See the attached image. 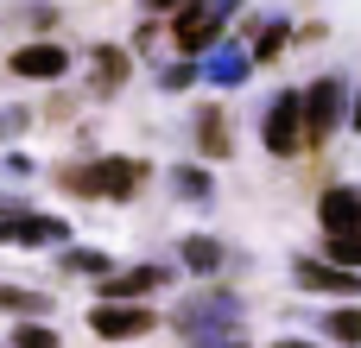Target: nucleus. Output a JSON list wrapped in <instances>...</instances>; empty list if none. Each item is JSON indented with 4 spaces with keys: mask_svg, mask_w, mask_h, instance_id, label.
<instances>
[{
    "mask_svg": "<svg viewBox=\"0 0 361 348\" xmlns=\"http://www.w3.org/2000/svg\"><path fill=\"white\" fill-rule=\"evenodd\" d=\"M317 222H324V235H361V190L355 184H330L324 203H317Z\"/></svg>",
    "mask_w": 361,
    "mask_h": 348,
    "instance_id": "1a4fd4ad",
    "label": "nucleus"
},
{
    "mask_svg": "<svg viewBox=\"0 0 361 348\" xmlns=\"http://www.w3.org/2000/svg\"><path fill=\"white\" fill-rule=\"evenodd\" d=\"M140 178H146V165H140V159H95V165H70L57 184H63L70 197L121 203V197H133V190H140Z\"/></svg>",
    "mask_w": 361,
    "mask_h": 348,
    "instance_id": "f257e3e1",
    "label": "nucleus"
},
{
    "mask_svg": "<svg viewBox=\"0 0 361 348\" xmlns=\"http://www.w3.org/2000/svg\"><path fill=\"white\" fill-rule=\"evenodd\" d=\"M279 44H286V25H279V19H273V25H267V32H260V57H273V51H279Z\"/></svg>",
    "mask_w": 361,
    "mask_h": 348,
    "instance_id": "b1692460",
    "label": "nucleus"
},
{
    "mask_svg": "<svg viewBox=\"0 0 361 348\" xmlns=\"http://www.w3.org/2000/svg\"><path fill=\"white\" fill-rule=\"evenodd\" d=\"M159 285H171V273H165V266H133V273H102V304H133V298H146V292H159Z\"/></svg>",
    "mask_w": 361,
    "mask_h": 348,
    "instance_id": "9d476101",
    "label": "nucleus"
},
{
    "mask_svg": "<svg viewBox=\"0 0 361 348\" xmlns=\"http://www.w3.org/2000/svg\"><path fill=\"white\" fill-rule=\"evenodd\" d=\"M159 317L146 311V304H95V317H89V330L102 336V342H127V336H146Z\"/></svg>",
    "mask_w": 361,
    "mask_h": 348,
    "instance_id": "6e6552de",
    "label": "nucleus"
},
{
    "mask_svg": "<svg viewBox=\"0 0 361 348\" xmlns=\"http://www.w3.org/2000/svg\"><path fill=\"white\" fill-rule=\"evenodd\" d=\"M0 311H13V317H44L51 298H44V292H19V285H0Z\"/></svg>",
    "mask_w": 361,
    "mask_h": 348,
    "instance_id": "2eb2a0df",
    "label": "nucleus"
},
{
    "mask_svg": "<svg viewBox=\"0 0 361 348\" xmlns=\"http://www.w3.org/2000/svg\"><path fill=\"white\" fill-rule=\"evenodd\" d=\"M273 348H317V342H292V336H286V342H273Z\"/></svg>",
    "mask_w": 361,
    "mask_h": 348,
    "instance_id": "c756f323",
    "label": "nucleus"
},
{
    "mask_svg": "<svg viewBox=\"0 0 361 348\" xmlns=\"http://www.w3.org/2000/svg\"><path fill=\"white\" fill-rule=\"evenodd\" d=\"M178 260H184L190 273H222V241H209V235H190V241L178 247Z\"/></svg>",
    "mask_w": 361,
    "mask_h": 348,
    "instance_id": "4468645a",
    "label": "nucleus"
},
{
    "mask_svg": "<svg viewBox=\"0 0 361 348\" xmlns=\"http://www.w3.org/2000/svg\"><path fill=\"white\" fill-rule=\"evenodd\" d=\"M241 0H197L178 13V44L184 51H203V44H222V19L235 13Z\"/></svg>",
    "mask_w": 361,
    "mask_h": 348,
    "instance_id": "20e7f679",
    "label": "nucleus"
},
{
    "mask_svg": "<svg viewBox=\"0 0 361 348\" xmlns=\"http://www.w3.org/2000/svg\"><path fill=\"white\" fill-rule=\"evenodd\" d=\"M197 139H203V152H228V120L216 108H203L197 114Z\"/></svg>",
    "mask_w": 361,
    "mask_h": 348,
    "instance_id": "a211bd4d",
    "label": "nucleus"
},
{
    "mask_svg": "<svg viewBox=\"0 0 361 348\" xmlns=\"http://www.w3.org/2000/svg\"><path fill=\"white\" fill-rule=\"evenodd\" d=\"M89 63H95V82H89V89H95V95H114V89H121V76H127V57H121L114 44H95V57H89Z\"/></svg>",
    "mask_w": 361,
    "mask_h": 348,
    "instance_id": "ddd939ff",
    "label": "nucleus"
},
{
    "mask_svg": "<svg viewBox=\"0 0 361 348\" xmlns=\"http://www.w3.org/2000/svg\"><path fill=\"white\" fill-rule=\"evenodd\" d=\"M298 114H305V139H330V133L343 127V82H336V76L311 82V89L298 95Z\"/></svg>",
    "mask_w": 361,
    "mask_h": 348,
    "instance_id": "7ed1b4c3",
    "label": "nucleus"
},
{
    "mask_svg": "<svg viewBox=\"0 0 361 348\" xmlns=\"http://www.w3.org/2000/svg\"><path fill=\"white\" fill-rule=\"evenodd\" d=\"M349 127H361V89H355V114H349Z\"/></svg>",
    "mask_w": 361,
    "mask_h": 348,
    "instance_id": "c85d7f7f",
    "label": "nucleus"
},
{
    "mask_svg": "<svg viewBox=\"0 0 361 348\" xmlns=\"http://www.w3.org/2000/svg\"><path fill=\"white\" fill-rule=\"evenodd\" d=\"M324 254H330V266H355L361 273V235H324Z\"/></svg>",
    "mask_w": 361,
    "mask_h": 348,
    "instance_id": "6ab92c4d",
    "label": "nucleus"
},
{
    "mask_svg": "<svg viewBox=\"0 0 361 348\" xmlns=\"http://www.w3.org/2000/svg\"><path fill=\"white\" fill-rule=\"evenodd\" d=\"M0 247H70V222H51V216H0Z\"/></svg>",
    "mask_w": 361,
    "mask_h": 348,
    "instance_id": "423d86ee",
    "label": "nucleus"
},
{
    "mask_svg": "<svg viewBox=\"0 0 361 348\" xmlns=\"http://www.w3.org/2000/svg\"><path fill=\"white\" fill-rule=\"evenodd\" d=\"M13 70L32 76V82H57V76L70 70V57H63L57 44H19V51H13Z\"/></svg>",
    "mask_w": 361,
    "mask_h": 348,
    "instance_id": "9b49d317",
    "label": "nucleus"
},
{
    "mask_svg": "<svg viewBox=\"0 0 361 348\" xmlns=\"http://www.w3.org/2000/svg\"><path fill=\"white\" fill-rule=\"evenodd\" d=\"M190 82H197V63H171V70H159V89H165V95L190 89Z\"/></svg>",
    "mask_w": 361,
    "mask_h": 348,
    "instance_id": "4be33fe9",
    "label": "nucleus"
},
{
    "mask_svg": "<svg viewBox=\"0 0 361 348\" xmlns=\"http://www.w3.org/2000/svg\"><path fill=\"white\" fill-rule=\"evenodd\" d=\"M171 6H184V0H146V13H171Z\"/></svg>",
    "mask_w": 361,
    "mask_h": 348,
    "instance_id": "bb28decb",
    "label": "nucleus"
},
{
    "mask_svg": "<svg viewBox=\"0 0 361 348\" xmlns=\"http://www.w3.org/2000/svg\"><path fill=\"white\" fill-rule=\"evenodd\" d=\"M57 273H95V279H102V273H114V266H108V254H95V247H63Z\"/></svg>",
    "mask_w": 361,
    "mask_h": 348,
    "instance_id": "dca6fc26",
    "label": "nucleus"
},
{
    "mask_svg": "<svg viewBox=\"0 0 361 348\" xmlns=\"http://www.w3.org/2000/svg\"><path fill=\"white\" fill-rule=\"evenodd\" d=\"M171 190H178V197H190V203H203V197H209V178H203V171H190V165H178V171H171Z\"/></svg>",
    "mask_w": 361,
    "mask_h": 348,
    "instance_id": "aec40b11",
    "label": "nucleus"
},
{
    "mask_svg": "<svg viewBox=\"0 0 361 348\" xmlns=\"http://www.w3.org/2000/svg\"><path fill=\"white\" fill-rule=\"evenodd\" d=\"M260 139H267V152H298V146H305V114H298V95H292V89L273 95V108H267V120H260Z\"/></svg>",
    "mask_w": 361,
    "mask_h": 348,
    "instance_id": "39448f33",
    "label": "nucleus"
},
{
    "mask_svg": "<svg viewBox=\"0 0 361 348\" xmlns=\"http://www.w3.org/2000/svg\"><path fill=\"white\" fill-rule=\"evenodd\" d=\"M247 63H254V57H247L241 44H216V51H209V63H203L197 76H203V82H216V89H241V82H247Z\"/></svg>",
    "mask_w": 361,
    "mask_h": 348,
    "instance_id": "f8f14e48",
    "label": "nucleus"
},
{
    "mask_svg": "<svg viewBox=\"0 0 361 348\" xmlns=\"http://www.w3.org/2000/svg\"><path fill=\"white\" fill-rule=\"evenodd\" d=\"M324 330H330V342H343V348H361V311L349 304V311L324 317Z\"/></svg>",
    "mask_w": 361,
    "mask_h": 348,
    "instance_id": "f3484780",
    "label": "nucleus"
},
{
    "mask_svg": "<svg viewBox=\"0 0 361 348\" xmlns=\"http://www.w3.org/2000/svg\"><path fill=\"white\" fill-rule=\"evenodd\" d=\"M13 348H57V336H51L44 323H19V330H13Z\"/></svg>",
    "mask_w": 361,
    "mask_h": 348,
    "instance_id": "412c9836",
    "label": "nucleus"
},
{
    "mask_svg": "<svg viewBox=\"0 0 361 348\" xmlns=\"http://www.w3.org/2000/svg\"><path fill=\"white\" fill-rule=\"evenodd\" d=\"M197 348H247V342H241V336L228 330V336H203V342H197Z\"/></svg>",
    "mask_w": 361,
    "mask_h": 348,
    "instance_id": "a878e982",
    "label": "nucleus"
},
{
    "mask_svg": "<svg viewBox=\"0 0 361 348\" xmlns=\"http://www.w3.org/2000/svg\"><path fill=\"white\" fill-rule=\"evenodd\" d=\"M0 216H19V203H13V197H0Z\"/></svg>",
    "mask_w": 361,
    "mask_h": 348,
    "instance_id": "cd10ccee",
    "label": "nucleus"
},
{
    "mask_svg": "<svg viewBox=\"0 0 361 348\" xmlns=\"http://www.w3.org/2000/svg\"><path fill=\"white\" fill-rule=\"evenodd\" d=\"M25 127H32V114H25V108H0V139L25 133Z\"/></svg>",
    "mask_w": 361,
    "mask_h": 348,
    "instance_id": "5701e85b",
    "label": "nucleus"
},
{
    "mask_svg": "<svg viewBox=\"0 0 361 348\" xmlns=\"http://www.w3.org/2000/svg\"><path fill=\"white\" fill-rule=\"evenodd\" d=\"M0 171H6V178H13V184H25V178H32V159H19V152H13V159H6V165H0Z\"/></svg>",
    "mask_w": 361,
    "mask_h": 348,
    "instance_id": "393cba45",
    "label": "nucleus"
},
{
    "mask_svg": "<svg viewBox=\"0 0 361 348\" xmlns=\"http://www.w3.org/2000/svg\"><path fill=\"white\" fill-rule=\"evenodd\" d=\"M235 317H241V298L235 292H197V298H184L171 311V330H184V336L203 342V336H228Z\"/></svg>",
    "mask_w": 361,
    "mask_h": 348,
    "instance_id": "f03ea898",
    "label": "nucleus"
},
{
    "mask_svg": "<svg viewBox=\"0 0 361 348\" xmlns=\"http://www.w3.org/2000/svg\"><path fill=\"white\" fill-rule=\"evenodd\" d=\"M292 279L305 285V292H324V298H361V273H343V266H330V260H292Z\"/></svg>",
    "mask_w": 361,
    "mask_h": 348,
    "instance_id": "0eeeda50",
    "label": "nucleus"
}]
</instances>
